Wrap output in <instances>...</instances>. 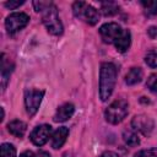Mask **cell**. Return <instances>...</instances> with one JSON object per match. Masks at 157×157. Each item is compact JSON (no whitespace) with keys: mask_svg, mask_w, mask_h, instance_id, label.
Instances as JSON below:
<instances>
[{"mask_svg":"<svg viewBox=\"0 0 157 157\" xmlns=\"http://www.w3.org/2000/svg\"><path fill=\"white\" fill-rule=\"evenodd\" d=\"M34 10L42 13V21L53 36H60L63 33V23L58 15V9L52 1H34Z\"/></svg>","mask_w":157,"mask_h":157,"instance_id":"cell-1","label":"cell"},{"mask_svg":"<svg viewBox=\"0 0 157 157\" xmlns=\"http://www.w3.org/2000/svg\"><path fill=\"white\" fill-rule=\"evenodd\" d=\"M118 70L113 63H103L99 70V97L105 102L110 96L115 86Z\"/></svg>","mask_w":157,"mask_h":157,"instance_id":"cell-2","label":"cell"},{"mask_svg":"<svg viewBox=\"0 0 157 157\" xmlns=\"http://www.w3.org/2000/svg\"><path fill=\"white\" fill-rule=\"evenodd\" d=\"M129 112V103L125 99H117L104 112L105 120L110 124H119L124 120Z\"/></svg>","mask_w":157,"mask_h":157,"instance_id":"cell-3","label":"cell"},{"mask_svg":"<svg viewBox=\"0 0 157 157\" xmlns=\"http://www.w3.org/2000/svg\"><path fill=\"white\" fill-rule=\"evenodd\" d=\"M72 12H74V15L77 18L85 21L86 23H88L91 26L96 25L99 21V12H98V10H96L93 6H91V5H88L87 2H83V1L74 2Z\"/></svg>","mask_w":157,"mask_h":157,"instance_id":"cell-4","label":"cell"},{"mask_svg":"<svg viewBox=\"0 0 157 157\" xmlns=\"http://www.w3.org/2000/svg\"><path fill=\"white\" fill-rule=\"evenodd\" d=\"M29 22V16L25 12H13L5 20V27L9 34H15L25 28Z\"/></svg>","mask_w":157,"mask_h":157,"instance_id":"cell-5","label":"cell"},{"mask_svg":"<svg viewBox=\"0 0 157 157\" xmlns=\"http://www.w3.org/2000/svg\"><path fill=\"white\" fill-rule=\"evenodd\" d=\"M43 96H44V91L33 90V88L26 90V92H25V107H26L28 115L32 117L37 113V110L42 103Z\"/></svg>","mask_w":157,"mask_h":157,"instance_id":"cell-6","label":"cell"},{"mask_svg":"<svg viewBox=\"0 0 157 157\" xmlns=\"http://www.w3.org/2000/svg\"><path fill=\"white\" fill-rule=\"evenodd\" d=\"M123 28L115 23V22H108V23H104L101 28H99V34H101V38L103 39L104 43H113L121 36L123 33Z\"/></svg>","mask_w":157,"mask_h":157,"instance_id":"cell-7","label":"cell"},{"mask_svg":"<svg viewBox=\"0 0 157 157\" xmlns=\"http://www.w3.org/2000/svg\"><path fill=\"white\" fill-rule=\"evenodd\" d=\"M49 137H52V126L48 124H42L36 126L29 135L31 141L36 146H43L49 140Z\"/></svg>","mask_w":157,"mask_h":157,"instance_id":"cell-8","label":"cell"},{"mask_svg":"<svg viewBox=\"0 0 157 157\" xmlns=\"http://www.w3.org/2000/svg\"><path fill=\"white\" fill-rule=\"evenodd\" d=\"M131 126L136 131H140L144 135H150L151 131L155 128V124H153V120L150 117L144 115V114H140V115H136V117L132 118Z\"/></svg>","mask_w":157,"mask_h":157,"instance_id":"cell-9","label":"cell"},{"mask_svg":"<svg viewBox=\"0 0 157 157\" xmlns=\"http://www.w3.org/2000/svg\"><path fill=\"white\" fill-rule=\"evenodd\" d=\"M74 113H75V107H74V104H71V103H65V104L60 105V107L56 109L53 120L56 121V123L66 121V120H69V119L74 115Z\"/></svg>","mask_w":157,"mask_h":157,"instance_id":"cell-10","label":"cell"},{"mask_svg":"<svg viewBox=\"0 0 157 157\" xmlns=\"http://www.w3.org/2000/svg\"><path fill=\"white\" fill-rule=\"evenodd\" d=\"M67 136H69V129L66 126L58 128L52 135V147L53 148H60L65 144Z\"/></svg>","mask_w":157,"mask_h":157,"instance_id":"cell-11","label":"cell"},{"mask_svg":"<svg viewBox=\"0 0 157 157\" xmlns=\"http://www.w3.org/2000/svg\"><path fill=\"white\" fill-rule=\"evenodd\" d=\"M12 70H13V64H11L10 60L5 56V54H2L1 55V86H2V90H5Z\"/></svg>","mask_w":157,"mask_h":157,"instance_id":"cell-12","label":"cell"},{"mask_svg":"<svg viewBox=\"0 0 157 157\" xmlns=\"http://www.w3.org/2000/svg\"><path fill=\"white\" fill-rule=\"evenodd\" d=\"M130 43H131V34H130V32L128 29H124L121 36L114 42V45H115L118 52L124 53V52H126L129 49Z\"/></svg>","mask_w":157,"mask_h":157,"instance_id":"cell-13","label":"cell"},{"mask_svg":"<svg viewBox=\"0 0 157 157\" xmlns=\"http://www.w3.org/2000/svg\"><path fill=\"white\" fill-rule=\"evenodd\" d=\"M7 130L11 135L16 137H22L27 130V125L22 120H12L7 124Z\"/></svg>","mask_w":157,"mask_h":157,"instance_id":"cell-14","label":"cell"},{"mask_svg":"<svg viewBox=\"0 0 157 157\" xmlns=\"http://www.w3.org/2000/svg\"><path fill=\"white\" fill-rule=\"evenodd\" d=\"M142 76H144V72L140 67H131L125 75V83L130 86L136 85L142 80Z\"/></svg>","mask_w":157,"mask_h":157,"instance_id":"cell-15","label":"cell"},{"mask_svg":"<svg viewBox=\"0 0 157 157\" xmlns=\"http://www.w3.org/2000/svg\"><path fill=\"white\" fill-rule=\"evenodd\" d=\"M141 5L144 7V12L146 16H155L157 15V1L150 0V1H141Z\"/></svg>","mask_w":157,"mask_h":157,"instance_id":"cell-16","label":"cell"},{"mask_svg":"<svg viewBox=\"0 0 157 157\" xmlns=\"http://www.w3.org/2000/svg\"><path fill=\"white\" fill-rule=\"evenodd\" d=\"M119 11V6L115 2H102V12L104 16H113Z\"/></svg>","mask_w":157,"mask_h":157,"instance_id":"cell-17","label":"cell"},{"mask_svg":"<svg viewBox=\"0 0 157 157\" xmlns=\"http://www.w3.org/2000/svg\"><path fill=\"white\" fill-rule=\"evenodd\" d=\"M123 137H124L125 144L129 145V146H137V145L140 144L139 136H137L135 132H132V131H124Z\"/></svg>","mask_w":157,"mask_h":157,"instance_id":"cell-18","label":"cell"},{"mask_svg":"<svg viewBox=\"0 0 157 157\" xmlns=\"http://www.w3.org/2000/svg\"><path fill=\"white\" fill-rule=\"evenodd\" d=\"M145 63L150 67H157V48L147 52V54L145 56Z\"/></svg>","mask_w":157,"mask_h":157,"instance_id":"cell-19","label":"cell"},{"mask_svg":"<svg viewBox=\"0 0 157 157\" xmlns=\"http://www.w3.org/2000/svg\"><path fill=\"white\" fill-rule=\"evenodd\" d=\"M1 157H16V148L11 144H2Z\"/></svg>","mask_w":157,"mask_h":157,"instance_id":"cell-20","label":"cell"},{"mask_svg":"<svg viewBox=\"0 0 157 157\" xmlns=\"http://www.w3.org/2000/svg\"><path fill=\"white\" fill-rule=\"evenodd\" d=\"M146 86H147V88H148L152 93L157 94V74H152V75L147 78Z\"/></svg>","mask_w":157,"mask_h":157,"instance_id":"cell-21","label":"cell"},{"mask_svg":"<svg viewBox=\"0 0 157 157\" xmlns=\"http://www.w3.org/2000/svg\"><path fill=\"white\" fill-rule=\"evenodd\" d=\"M134 157H157V147L147 148V150H141L137 153H135Z\"/></svg>","mask_w":157,"mask_h":157,"instance_id":"cell-22","label":"cell"},{"mask_svg":"<svg viewBox=\"0 0 157 157\" xmlns=\"http://www.w3.org/2000/svg\"><path fill=\"white\" fill-rule=\"evenodd\" d=\"M23 2H25L23 0H21V1H7V2H5L4 5H5V7H7V9H10V10H13V9L18 7L20 5H22Z\"/></svg>","mask_w":157,"mask_h":157,"instance_id":"cell-23","label":"cell"},{"mask_svg":"<svg viewBox=\"0 0 157 157\" xmlns=\"http://www.w3.org/2000/svg\"><path fill=\"white\" fill-rule=\"evenodd\" d=\"M147 34H148L150 38H152V39H157V27H156V26L150 27V28L147 29Z\"/></svg>","mask_w":157,"mask_h":157,"instance_id":"cell-24","label":"cell"},{"mask_svg":"<svg viewBox=\"0 0 157 157\" xmlns=\"http://www.w3.org/2000/svg\"><path fill=\"white\" fill-rule=\"evenodd\" d=\"M33 157H50V155L47 151H38L37 153H34Z\"/></svg>","mask_w":157,"mask_h":157,"instance_id":"cell-25","label":"cell"},{"mask_svg":"<svg viewBox=\"0 0 157 157\" xmlns=\"http://www.w3.org/2000/svg\"><path fill=\"white\" fill-rule=\"evenodd\" d=\"M101 157H119L115 152H112V151H107V152H104Z\"/></svg>","mask_w":157,"mask_h":157,"instance_id":"cell-26","label":"cell"},{"mask_svg":"<svg viewBox=\"0 0 157 157\" xmlns=\"http://www.w3.org/2000/svg\"><path fill=\"white\" fill-rule=\"evenodd\" d=\"M33 156H34V152L32 151H25L23 153L20 155V157H33Z\"/></svg>","mask_w":157,"mask_h":157,"instance_id":"cell-27","label":"cell"},{"mask_svg":"<svg viewBox=\"0 0 157 157\" xmlns=\"http://www.w3.org/2000/svg\"><path fill=\"white\" fill-rule=\"evenodd\" d=\"M64 157H72V156H71V153H69V152H67V153H65V155H64Z\"/></svg>","mask_w":157,"mask_h":157,"instance_id":"cell-28","label":"cell"}]
</instances>
